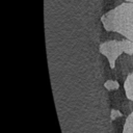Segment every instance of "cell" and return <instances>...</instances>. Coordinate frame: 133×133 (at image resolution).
<instances>
[{
	"mask_svg": "<svg viewBox=\"0 0 133 133\" xmlns=\"http://www.w3.org/2000/svg\"><path fill=\"white\" fill-rule=\"evenodd\" d=\"M123 133H133V112H131L127 116L124 124Z\"/></svg>",
	"mask_w": 133,
	"mask_h": 133,
	"instance_id": "277c9868",
	"label": "cell"
},
{
	"mask_svg": "<svg viewBox=\"0 0 133 133\" xmlns=\"http://www.w3.org/2000/svg\"><path fill=\"white\" fill-rule=\"evenodd\" d=\"M106 31H113L133 42V2L122 3L101 17Z\"/></svg>",
	"mask_w": 133,
	"mask_h": 133,
	"instance_id": "6da1fadb",
	"label": "cell"
},
{
	"mask_svg": "<svg viewBox=\"0 0 133 133\" xmlns=\"http://www.w3.org/2000/svg\"><path fill=\"white\" fill-rule=\"evenodd\" d=\"M104 87L108 90H115V89H118L119 87V84L117 81L115 80H107L105 83H104Z\"/></svg>",
	"mask_w": 133,
	"mask_h": 133,
	"instance_id": "5b68a950",
	"label": "cell"
},
{
	"mask_svg": "<svg viewBox=\"0 0 133 133\" xmlns=\"http://www.w3.org/2000/svg\"><path fill=\"white\" fill-rule=\"evenodd\" d=\"M126 1H128V2H133V0H126Z\"/></svg>",
	"mask_w": 133,
	"mask_h": 133,
	"instance_id": "52a82bcc",
	"label": "cell"
},
{
	"mask_svg": "<svg viewBox=\"0 0 133 133\" xmlns=\"http://www.w3.org/2000/svg\"><path fill=\"white\" fill-rule=\"evenodd\" d=\"M124 89H125L126 97L129 100L133 101V71L127 76L124 82Z\"/></svg>",
	"mask_w": 133,
	"mask_h": 133,
	"instance_id": "3957f363",
	"label": "cell"
},
{
	"mask_svg": "<svg viewBox=\"0 0 133 133\" xmlns=\"http://www.w3.org/2000/svg\"><path fill=\"white\" fill-rule=\"evenodd\" d=\"M123 114H122V112H119L118 110H115V109H112L111 110V112H110V117H111V121H114L115 118H117V117H121Z\"/></svg>",
	"mask_w": 133,
	"mask_h": 133,
	"instance_id": "8992f818",
	"label": "cell"
},
{
	"mask_svg": "<svg viewBox=\"0 0 133 133\" xmlns=\"http://www.w3.org/2000/svg\"><path fill=\"white\" fill-rule=\"evenodd\" d=\"M99 51L108 59L111 69H114L115 61L122 53L133 55V42L129 39H111L102 43L99 47Z\"/></svg>",
	"mask_w": 133,
	"mask_h": 133,
	"instance_id": "7a4b0ae2",
	"label": "cell"
}]
</instances>
